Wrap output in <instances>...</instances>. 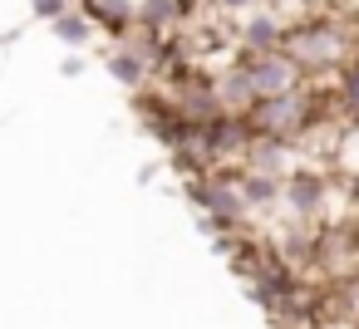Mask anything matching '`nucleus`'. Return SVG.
<instances>
[{
	"instance_id": "1",
	"label": "nucleus",
	"mask_w": 359,
	"mask_h": 329,
	"mask_svg": "<svg viewBox=\"0 0 359 329\" xmlns=\"http://www.w3.org/2000/svg\"><path fill=\"white\" fill-rule=\"evenodd\" d=\"M280 50L305 79H325V74H339L359 55V25L344 20V10H320V15L290 20Z\"/></svg>"
},
{
	"instance_id": "2",
	"label": "nucleus",
	"mask_w": 359,
	"mask_h": 329,
	"mask_svg": "<svg viewBox=\"0 0 359 329\" xmlns=\"http://www.w3.org/2000/svg\"><path fill=\"white\" fill-rule=\"evenodd\" d=\"M325 84H315V79H300L295 89H285V94H266V99H256L251 108H246V123H251V133H271V138H285V143H305L325 118Z\"/></svg>"
},
{
	"instance_id": "3",
	"label": "nucleus",
	"mask_w": 359,
	"mask_h": 329,
	"mask_svg": "<svg viewBox=\"0 0 359 329\" xmlns=\"http://www.w3.org/2000/svg\"><path fill=\"white\" fill-rule=\"evenodd\" d=\"M187 197L197 202L202 226L212 236H231L251 221V211L241 202V187H236V167H207V172L187 177Z\"/></svg>"
},
{
	"instance_id": "4",
	"label": "nucleus",
	"mask_w": 359,
	"mask_h": 329,
	"mask_svg": "<svg viewBox=\"0 0 359 329\" xmlns=\"http://www.w3.org/2000/svg\"><path fill=\"white\" fill-rule=\"evenodd\" d=\"M251 123L246 113H231V108H217L212 118H197V148L207 153L212 167H241L246 148H251Z\"/></svg>"
},
{
	"instance_id": "5",
	"label": "nucleus",
	"mask_w": 359,
	"mask_h": 329,
	"mask_svg": "<svg viewBox=\"0 0 359 329\" xmlns=\"http://www.w3.org/2000/svg\"><path fill=\"white\" fill-rule=\"evenodd\" d=\"M236 69H241V79L251 84V94L256 99H266V94H285V89H295L305 74L290 64V55L285 50H256V55H236L231 59Z\"/></svg>"
},
{
	"instance_id": "6",
	"label": "nucleus",
	"mask_w": 359,
	"mask_h": 329,
	"mask_svg": "<svg viewBox=\"0 0 359 329\" xmlns=\"http://www.w3.org/2000/svg\"><path fill=\"white\" fill-rule=\"evenodd\" d=\"M285 15L276 10V6H251L246 15H236V25H231V45H236V55H256V50H280V40H285Z\"/></svg>"
},
{
	"instance_id": "7",
	"label": "nucleus",
	"mask_w": 359,
	"mask_h": 329,
	"mask_svg": "<svg viewBox=\"0 0 359 329\" xmlns=\"http://www.w3.org/2000/svg\"><path fill=\"white\" fill-rule=\"evenodd\" d=\"M325 197H330V177L320 167H290L280 177V202L295 221H315L325 211Z\"/></svg>"
},
{
	"instance_id": "8",
	"label": "nucleus",
	"mask_w": 359,
	"mask_h": 329,
	"mask_svg": "<svg viewBox=\"0 0 359 329\" xmlns=\"http://www.w3.org/2000/svg\"><path fill=\"white\" fill-rule=\"evenodd\" d=\"M79 10L104 30L109 40H128L138 30V0H79Z\"/></svg>"
},
{
	"instance_id": "9",
	"label": "nucleus",
	"mask_w": 359,
	"mask_h": 329,
	"mask_svg": "<svg viewBox=\"0 0 359 329\" xmlns=\"http://www.w3.org/2000/svg\"><path fill=\"white\" fill-rule=\"evenodd\" d=\"M236 187L246 211H276L280 206V172H261V167H236Z\"/></svg>"
},
{
	"instance_id": "10",
	"label": "nucleus",
	"mask_w": 359,
	"mask_h": 329,
	"mask_svg": "<svg viewBox=\"0 0 359 329\" xmlns=\"http://www.w3.org/2000/svg\"><path fill=\"white\" fill-rule=\"evenodd\" d=\"M104 64H109V79H114V84H123V89H133V94L153 79V69H148V59L138 55V45H133V40H128V45H118V50H109V55H104Z\"/></svg>"
},
{
	"instance_id": "11",
	"label": "nucleus",
	"mask_w": 359,
	"mask_h": 329,
	"mask_svg": "<svg viewBox=\"0 0 359 329\" xmlns=\"http://www.w3.org/2000/svg\"><path fill=\"white\" fill-rule=\"evenodd\" d=\"M182 10L177 0H138V30L143 35H177Z\"/></svg>"
},
{
	"instance_id": "12",
	"label": "nucleus",
	"mask_w": 359,
	"mask_h": 329,
	"mask_svg": "<svg viewBox=\"0 0 359 329\" xmlns=\"http://www.w3.org/2000/svg\"><path fill=\"white\" fill-rule=\"evenodd\" d=\"M339 84H334V104H339V118H344V128H359V55L334 74Z\"/></svg>"
},
{
	"instance_id": "13",
	"label": "nucleus",
	"mask_w": 359,
	"mask_h": 329,
	"mask_svg": "<svg viewBox=\"0 0 359 329\" xmlns=\"http://www.w3.org/2000/svg\"><path fill=\"white\" fill-rule=\"evenodd\" d=\"M50 35H55L60 45H89V40H94V20H89L79 6H69V10H60V15L50 20Z\"/></svg>"
},
{
	"instance_id": "14",
	"label": "nucleus",
	"mask_w": 359,
	"mask_h": 329,
	"mask_svg": "<svg viewBox=\"0 0 359 329\" xmlns=\"http://www.w3.org/2000/svg\"><path fill=\"white\" fill-rule=\"evenodd\" d=\"M212 79H217V104H222V108L246 113V108L256 104V94H251V84L241 79V69H236V64H231L226 74H212Z\"/></svg>"
},
{
	"instance_id": "15",
	"label": "nucleus",
	"mask_w": 359,
	"mask_h": 329,
	"mask_svg": "<svg viewBox=\"0 0 359 329\" xmlns=\"http://www.w3.org/2000/svg\"><path fill=\"white\" fill-rule=\"evenodd\" d=\"M276 6L285 20H305V15H320V10H334V0H266Z\"/></svg>"
},
{
	"instance_id": "16",
	"label": "nucleus",
	"mask_w": 359,
	"mask_h": 329,
	"mask_svg": "<svg viewBox=\"0 0 359 329\" xmlns=\"http://www.w3.org/2000/svg\"><path fill=\"white\" fill-rule=\"evenodd\" d=\"M251 6H261V0H212V15H222V20H236V15H246Z\"/></svg>"
},
{
	"instance_id": "17",
	"label": "nucleus",
	"mask_w": 359,
	"mask_h": 329,
	"mask_svg": "<svg viewBox=\"0 0 359 329\" xmlns=\"http://www.w3.org/2000/svg\"><path fill=\"white\" fill-rule=\"evenodd\" d=\"M74 0H30V10H35V20H55L60 10H69Z\"/></svg>"
},
{
	"instance_id": "18",
	"label": "nucleus",
	"mask_w": 359,
	"mask_h": 329,
	"mask_svg": "<svg viewBox=\"0 0 359 329\" xmlns=\"http://www.w3.org/2000/svg\"><path fill=\"white\" fill-rule=\"evenodd\" d=\"M207 6H212V0H177L182 20H192V15H207Z\"/></svg>"
},
{
	"instance_id": "19",
	"label": "nucleus",
	"mask_w": 359,
	"mask_h": 329,
	"mask_svg": "<svg viewBox=\"0 0 359 329\" xmlns=\"http://www.w3.org/2000/svg\"><path fill=\"white\" fill-rule=\"evenodd\" d=\"M60 69H65V74H69V79H79V74H84V59H79V55H69V59H65V64H60Z\"/></svg>"
}]
</instances>
